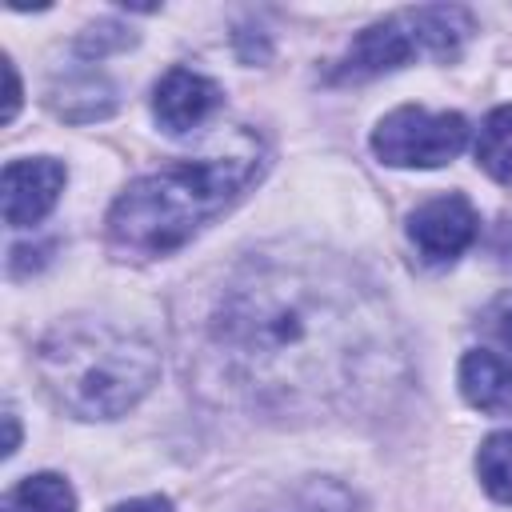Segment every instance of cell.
I'll list each match as a JSON object with an SVG mask.
<instances>
[{
    "label": "cell",
    "instance_id": "obj_8",
    "mask_svg": "<svg viewBox=\"0 0 512 512\" xmlns=\"http://www.w3.org/2000/svg\"><path fill=\"white\" fill-rule=\"evenodd\" d=\"M224 92L216 80H208L204 72H192V68H168L152 92V116L164 132L180 136L196 124H204L216 108H220Z\"/></svg>",
    "mask_w": 512,
    "mask_h": 512
},
{
    "label": "cell",
    "instance_id": "obj_5",
    "mask_svg": "<svg viewBox=\"0 0 512 512\" xmlns=\"http://www.w3.org/2000/svg\"><path fill=\"white\" fill-rule=\"evenodd\" d=\"M468 144V120L460 112H428L404 104L372 128V152L392 168H440Z\"/></svg>",
    "mask_w": 512,
    "mask_h": 512
},
{
    "label": "cell",
    "instance_id": "obj_1",
    "mask_svg": "<svg viewBox=\"0 0 512 512\" xmlns=\"http://www.w3.org/2000/svg\"><path fill=\"white\" fill-rule=\"evenodd\" d=\"M204 356L228 400L280 420L368 408L404 372L400 332L376 284L316 248L240 260L208 312Z\"/></svg>",
    "mask_w": 512,
    "mask_h": 512
},
{
    "label": "cell",
    "instance_id": "obj_14",
    "mask_svg": "<svg viewBox=\"0 0 512 512\" xmlns=\"http://www.w3.org/2000/svg\"><path fill=\"white\" fill-rule=\"evenodd\" d=\"M124 44H132V32H124L120 24H96V28H88V32L80 36L76 52H80V56H88V60H100V56H108V52L124 48Z\"/></svg>",
    "mask_w": 512,
    "mask_h": 512
},
{
    "label": "cell",
    "instance_id": "obj_18",
    "mask_svg": "<svg viewBox=\"0 0 512 512\" xmlns=\"http://www.w3.org/2000/svg\"><path fill=\"white\" fill-rule=\"evenodd\" d=\"M4 428H8V440H4V456H12V452H16V444H20V424H16V412H12V408L4 412Z\"/></svg>",
    "mask_w": 512,
    "mask_h": 512
},
{
    "label": "cell",
    "instance_id": "obj_7",
    "mask_svg": "<svg viewBox=\"0 0 512 512\" xmlns=\"http://www.w3.org/2000/svg\"><path fill=\"white\" fill-rule=\"evenodd\" d=\"M68 168L52 156H28V160H8L4 164V224L12 228H32L40 224L60 192H64Z\"/></svg>",
    "mask_w": 512,
    "mask_h": 512
},
{
    "label": "cell",
    "instance_id": "obj_17",
    "mask_svg": "<svg viewBox=\"0 0 512 512\" xmlns=\"http://www.w3.org/2000/svg\"><path fill=\"white\" fill-rule=\"evenodd\" d=\"M4 76H8V96H4V120H12V116H16V108H20V76H16V64H12V60H4Z\"/></svg>",
    "mask_w": 512,
    "mask_h": 512
},
{
    "label": "cell",
    "instance_id": "obj_9",
    "mask_svg": "<svg viewBox=\"0 0 512 512\" xmlns=\"http://www.w3.org/2000/svg\"><path fill=\"white\" fill-rule=\"evenodd\" d=\"M460 392L488 416H512V360L492 348H472L460 360Z\"/></svg>",
    "mask_w": 512,
    "mask_h": 512
},
{
    "label": "cell",
    "instance_id": "obj_2",
    "mask_svg": "<svg viewBox=\"0 0 512 512\" xmlns=\"http://www.w3.org/2000/svg\"><path fill=\"white\" fill-rule=\"evenodd\" d=\"M268 168L252 128H228L208 152L172 160L132 180L108 208V248L120 260H156L184 248L228 212Z\"/></svg>",
    "mask_w": 512,
    "mask_h": 512
},
{
    "label": "cell",
    "instance_id": "obj_10",
    "mask_svg": "<svg viewBox=\"0 0 512 512\" xmlns=\"http://www.w3.org/2000/svg\"><path fill=\"white\" fill-rule=\"evenodd\" d=\"M0 512H76V492L56 472L24 476L0 504Z\"/></svg>",
    "mask_w": 512,
    "mask_h": 512
},
{
    "label": "cell",
    "instance_id": "obj_15",
    "mask_svg": "<svg viewBox=\"0 0 512 512\" xmlns=\"http://www.w3.org/2000/svg\"><path fill=\"white\" fill-rule=\"evenodd\" d=\"M484 332H488L504 352H512V288L488 304V312H484Z\"/></svg>",
    "mask_w": 512,
    "mask_h": 512
},
{
    "label": "cell",
    "instance_id": "obj_4",
    "mask_svg": "<svg viewBox=\"0 0 512 512\" xmlns=\"http://www.w3.org/2000/svg\"><path fill=\"white\" fill-rule=\"evenodd\" d=\"M476 32L472 16L452 4H424V8H404L392 12L376 24H368L348 52L336 60L332 80L336 84H360L380 72L404 68L412 56H456L468 36Z\"/></svg>",
    "mask_w": 512,
    "mask_h": 512
},
{
    "label": "cell",
    "instance_id": "obj_13",
    "mask_svg": "<svg viewBox=\"0 0 512 512\" xmlns=\"http://www.w3.org/2000/svg\"><path fill=\"white\" fill-rule=\"evenodd\" d=\"M76 100H84V120H96V116H108L112 104H116V88L104 80V76H76V80H64V96H52L56 112L60 116H72L76 112Z\"/></svg>",
    "mask_w": 512,
    "mask_h": 512
},
{
    "label": "cell",
    "instance_id": "obj_11",
    "mask_svg": "<svg viewBox=\"0 0 512 512\" xmlns=\"http://www.w3.org/2000/svg\"><path fill=\"white\" fill-rule=\"evenodd\" d=\"M476 164L492 180L512 184V104H500L488 112V120L476 136Z\"/></svg>",
    "mask_w": 512,
    "mask_h": 512
},
{
    "label": "cell",
    "instance_id": "obj_16",
    "mask_svg": "<svg viewBox=\"0 0 512 512\" xmlns=\"http://www.w3.org/2000/svg\"><path fill=\"white\" fill-rule=\"evenodd\" d=\"M112 512H172V500L168 496H136V500L116 504Z\"/></svg>",
    "mask_w": 512,
    "mask_h": 512
},
{
    "label": "cell",
    "instance_id": "obj_6",
    "mask_svg": "<svg viewBox=\"0 0 512 512\" xmlns=\"http://www.w3.org/2000/svg\"><path fill=\"white\" fill-rule=\"evenodd\" d=\"M476 232H480V216L472 200L460 192L432 196L408 216V240L428 264H452L472 248Z\"/></svg>",
    "mask_w": 512,
    "mask_h": 512
},
{
    "label": "cell",
    "instance_id": "obj_3",
    "mask_svg": "<svg viewBox=\"0 0 512 512\" xmlns=\"http://www.w3.org/2000/svg\"><path fill=\"white\" fill-rule=\"evenodd\" d=\"M36 376L76 420H116L152 392L160 352L136 328L112 320H64L36 344Z\"/></svg>",
    "mask_w": 512,
    "mask_h": 512
},
{
    "label": "cell",
    "instance_id": "obj_12",
    "mask_svg": "<svg viewBox=\"0 0 512 512\" xmlns=\"http://www.w3.org/2000/svg\"><path fill=\"white\" fill-rule=\"evenodd\" d=\"M476 472L492 500L512 504V432L484 436V444L476 452Z\"/></svg>",
    "mask_w": 512,
    "mask_h": 512
}]
</instances>
